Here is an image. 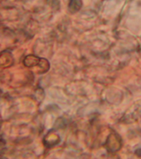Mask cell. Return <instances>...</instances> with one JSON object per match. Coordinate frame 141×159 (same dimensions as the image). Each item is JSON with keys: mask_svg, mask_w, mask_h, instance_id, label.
Instances as JSON below:
<instances>
[{"mask_svg": "<svg viewBox=\"0 0 141 159\" xmlns=\"http://www.w3.org/2000/svg\"><path fill=\"white\" fill-rule=\"evenodd\" d=\"M121 145H122V140H121V137L118 135L117 133H114V132H112L108 136L105 143L107 150L111 152H115V151H119L121 148Z\"/></svg>", "mask_w": 141, "mask_h": 159, "instance_id": "obj_1", "label": "cell"}, {"mask_svg": "<svg viewBox=\"0 0 141 159\" xmlns=\"http://www.w3.org/2000/svg\"><path fill=\"white\" fill-rule=\"evenodd\" d=\"M2 56L4 57V61H1V66H3V68H7L10 67L12 64V56H11V54H9L8 56L6 55V52H3L2 53Z\"/></svg>", "mask_w": 141, "mask_h": 159, "instance_id": "obj_6", "label": "cell"}, {"mask_svg": "<svg viewBox=\"0 0 141 159\" xmlns=\"http://www.w3.org/2000/svg\"><path fill=\"white\" fill-rule=\"evenodd\" d=\"M39 68V71L38 73L39 74H43V73H46L49 69V62H48V60H46L45 58H41L40 62L37 66Z\"/></svg>", "mask_w": 141, "mask_h": 159, "instance_id": "obj_4", "label": "cell"}, {"mask_svg": "<svg viewBox=\"0 0 141 159\" xmlns=\"http://www.w3.org/2000/svg\"><path fill=\"white\" fill-rule=\"evenodd\" d=\"M61 139L57 133L50 131L44 138V143L48 147H53L60 143Z\"/></svg>", "mask_w": 141, "mask_h": 159, "instance_id": "obj_2", "label": "cell"}, {"mask_svg": "<svg viewBox=\"0 0 141 159\" xmlns=\"http://www.w3.org/2000/svg\"><path fill=\"white\" fill-rule=\"evenodd\" d=\"M81 7V0H71L69 5V10L70 11L74 12L78 11Z\"/></svg>", "mask_w": 141, "mask_h": 159, "instance_id": "obj_5", "label": "cell"}, {"mask_svg": "<svg viewBox=\"0 0 141 159\" xmlns=\"http://www.w3.org/2000/svg\"><path fill=\"white\" fill-rule=\"evenodd\" d=\"M40 57L35 56V55H30L24 57V65L27 68H33V67H36L38 66V64L40 62Z\"/></svg>", "mask_w": 141, "mask_h": 159, "instance_id": "obj_3", "label": "cell"}]
</instances>
